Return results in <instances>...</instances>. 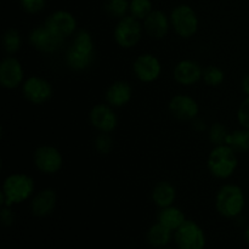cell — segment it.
Here are the masks:
<instances>
[{
  "label": "cell",
  "mask_w": 249,
  "mask_h": 249,
  "mask_svg": "<svg viewBox=\"0 0 249 249\" xmlns=\"http://www.w3.org/2000/svg\"><path fill=\"white\" fill-rule=\"evenodd\" d=\"M172 29L182 39H190L198 32L199 19L196 11L187 4H180L169 15Z\"/></svg>",
  "instance_id": "cell-5"
},
{
  "label": "cell",
  "mask_w": 249,
  "mask_h": 249,
  "mask_svg": "<svg viewBox=\"0 0 249 249\" xmlns=\"http://www.w3.org/2000/svg\"><path fill=\"white\" fill-rule=\"evenodd\" d=\"M24 82V68L21 61L7 55L0 62V84L4 89L15 90Z\"/></svg>",
  "instance_id": "cell-12"
},
{
  "label": "cell",
  "mask_w": 249,
  "mask_h": 249,
  "mask_svg": "<svg viewBox=\"0 0 249 249\" xmlns=\"http://www.w3.org/2000/svg\"><path fill=\"white\" fill-rule=\"evenodd\" d=\"M1 44L6 55L14 56L18 53L22 48V36L18 29L7 28L2 34Z\"/></svg>",
  "instance_id": "cell-24"
},
{
  "label": "cell",
  "mask_w": 249,
  "mask_h": 249,
  "mask_svg": "<svg viewBox=\"0 0 249 249\" xmlns=\"http://www.w3.org/2000/svg\"><path fill=\"white\" fill-rule=\"evenodd\" d=\"M130 0H106L105 2V11L111 17L121 19L128 16Z\"/></svg>",
  "instance_id": "cell-25"
},
{
  "label": "cell",
  "mask_w": 249,
  "mask_h": 249,
  "mask_svg": "<svg viewBox=\"0 0 249 249\" xmlns=\"http://www.w3.org/2000/svg\"><path fill=\"white\" fill-rule=\"evenodd\" d=\"M133 72L136 79L141 83H153L162 74V63L160 58L150 53H143L135 58Z\"/></svg>",
  "instance_id": "cell-11"
},
{
  "label": "cell",
  "mask_w": 249,
  "mask_h": 249,
  "mask_svg": "<svg viewBox=\"0 0 249 249\" xmlns=\"http://www.w3.org/2000/svg\"><path fill=\"white\" fill-rule=\"evenodd\" d=\"M151 198L160 209L173 206L177 199V189L172 182L160 181L152 189Z\"/></svg>",
  "instance_id": "cell-20"
},
{
  "label": "cell",
  "mask_w": 249,
  "mask_h": 249,
  "mask_svg": "<svg viewBox=\"0 0 249 249\" xmlns=\"http://www.w3.org/2000/svg\"><path fill=\"white\" fill-rule=\"evenodd\" d=\"M153 11L151 0H130L129 15L135 17L139 21H143Z\"/></svg>",
  "instance_id": "cell-27"
},
{
  "label": "cell",
  "mask_w": 249,
  "mask_h": 249,
  "mask_svg": "<svg viewBox=\"0 0 249 249\" xmlns=\"http://www.w3.org/2000/svg\"><path fill=\"white\" fill-rule=\"evenodd\" d=\"M237 122L241 128L248 129L249 130V96L241 102L237 109Z\"/></svg>",
  "instance_id": "cell-31"
},
{
  "label": "cell",
  "mask_w": 249,
  "mask_h": 249,
  "mask_svg": "<svg viewBox=\"0 0 249 249\" xmlns=\"http://www.w3.org/2000/svg\"><path fill=\"white\" fill-rule=\"evenodd\" d=\"M192 123H194V129H195V130L204 131L207 129L206 122L202 121V119H199L198 117H197L196 119H194V121H192Z\"/></svg>",
  "instance_id": "cell-33"
},
{
  "label": "cell",
  "mask_w": 249,
  "mask_h": 249,
  "mask_svg": "<svg viewBox=\"0 0 249 249\" xmlns=\"http://www.w3.org/2000/svg\"><path fill=\"white\" fill-rule=\"evenodd\" d=\"M57 206V192L46 187L36 192L31 201V212L36 218H46L51 215Z\"/></svg>",
  "instance_id": "cell-18"
},
{
  "label": "cell",
  "mask_w": 249,
  "mask_h": 249,
  "mask_svg": "<svg viewBox=\"0 0 249 249\" xmlns=\"http://www.w3.org/2000/svg\"><path fill=\"white\" fill-rule=\"evenodd\" d=\"M89 121L92 128L99 133L111 134L113 133L118 125V117H117L114 107L108 104L95 105L89 113Z\"/></svg>",
  "instance_id": "cell-14"
},
{
  "label": "cell",
  "mask_w": 249,
  "mask_h": 249,
  "mask_svg": "<svg viewBox=\"0 0 249 249\" xmlns=\"http://www.w3.org/2000/svg\"><path fill=\"white\" fill-rule=\"evenodd\" d=\"M143 31L150 38L160 40L165 38L172 28L170 17L162 10H153L142 21Z\"/></svg>",
  "instance_id": "cell-17"
},
{
  "label": "cell",
  "mask_w": 249,
  "mask_h": 249,
  "mask_svg": "<svg viewBox=\"0 0 249 249\" xmlns=\"http://www.w3.org/2000/svg\"><path fill=\"white\" fill-rule=\"evenodd\" d=\"M230 131L226 129V126L224 125L223 123H213L209 128L208 131V138L209 141L213 143V146H219L226 143V139H228V135Z\"/></svg>",
  "instance_id": "cell-28"
},
{
  "label": "cell",
  "mask_w": 249,
  "mask_h": 249,
  "mask_svg": "<svg viewBox=\"0 0 249 249\" xmlns=\"http://www.w3.org/2000/svg\"><path fill=\"white\" fill-rule=\"evenodd\" d=\"M28 41L36 50L43 53H56L63 45L66 40L53 33L45 24L34 27L28 34Z\"/></svg>",
  "instance_id": "cell-7"
},
{
  "label": "cell",
  "mask_w": 249,
  "mask_h": 249,
  "mask_svg": "<svg viewBox=\"0 0 249 249\" xmlns=\"http://www.w3.org/2000/svg\"><path fill=\"white\" fill-rule=\"evenodd\" d=\"M44 24L65 40L78 32L77 18L67 10H56L51 12Z\"/></svg>",
  "instance_id": "cell-13"
},
{
  "label": "cell",
  "mask_w": 249,
  "mask_h": 249,
  "mask_svg": "<svg viewBox=\"0 0 249 249\" xmlns=\"http://www.w3.org/2000/svg\"><path fill=\"white\" fill-rule=\"evenodd\" d=\"M133 97V88L125 80H116L106 90L105 99L109 106L121 108L128 105Z\"/></svg>",
  "instance_id": "cell-19"
},
{
  "label": "cell",
  "mask_w": 249,
  "mask_h": 249,
  "mask_svg": "<svg viewBox=\"0 0 249 249\" xmlns=\"http://www.w3.org/2000/svg\"><path fill=\"white\" fill-rule=\"evenodd\" d=\"M21 89L24 99L33 105L46 104L53 94L51 83L39 75H31L26 78Z\"/></svg>",
  "instance_id": "cell-10"
},
{
  "label": "cell",
  "mask_w": 249,
  "mask_h": 249,
  "mask_svg": "<svg viewBox=\"0 0 249 249\" xmlns=\"http://www.w3.org/2000/svg\"><path fill=\"white\" fill-rule=\"evenodd\" d=\"M23 11L29 15H36L43 11L46 6V0H19Z\"/></svg>",
  "instance_id": "cell-30"
},
{
  "label": "cell",
  "mask_w": 249,
  "mask_h": 249,
  "mask_svg": "<svg viewBox=\"0 0 249 249\" xmlns=\"http://www.w3.org/2000/svg\"><path fill=\"white\" fill-rule=\"evenodd\" d=\"M143 26L141 21L131 15L118 19L113 31V38L117 45L122 49H133L140 43L143 34Z\"/></svg>",
  "instance_id": "cell-6"
},
{
  "label": "cell",
  "mask_w": 249,
  "mask_h": 249,
  "mask_svg": "<svg viewBox=\"0 0 249 249\" xmlns=\"http://www.w3.org/2000/svg\"><path fill=\"white\" fill-rule=\"evenodd\" d=\"M146 237H147L148 243L152 247L163 248L167 247V245L172 240L173 231L157 221L148 229Z\"/></svg>",
  "instance_id": "cell-22"
},
{
  "label": "cell",
  "mask_w": 249,
  "mask_h": 249,
  "mask_svg": "<svg viewBox=\"0 0 249 249\" xmlns=\"http://www.w3.org/2000/svg\"><path fill=\"white\" fill-rule=\"evenodd\" d=\"M238 167L237 152L229 145L214 146L207 160V168L214 178L226 180L235 174Z\"/></svg>",
  "instance_id": "cell-3"
},
{
  "label": "cell",
  "mask_w": 249,
  "mask_h": 249,
  "mask_svg": "<svg viewBox=\"0 0 249 249\" xmlns=\"http://www.w3.org/2000/svg\"><path fill=\"white\" fill-rule=\"evenodd\" d=\"M203 77V67L195 60H181L173 70V78L182 87H191Z\"/></svg>",
  "instance_id": "cell-16"
},
{
  "label": "cell",
  "mask_w": 249,
  "mask_h": 249,
  "mask_svg": "<svg viewBox=\"0 0 249 249\" xmlns=\"http://www.w3.org/2000/svg\"><path fill=\"white\" fill-rule=\"evenodd\" d=\"M226 145L230 146L237 153H245L249 151V130L245 128L230 131L226 139Z\"/></svg>",
  "instance_id": "cell-23"
},
{
  "label": "cell",
  "mask_w": 249,
  "mask_h": 249,
  "mask_svg": "<svg viewBox=\"0 0 249 249\" xmlns=\"http://www.w3.org/2000/svg\"><path fill=\"white\" fill-rule=\"evenodd\" d=\"M36 184L32 177L24 173H12L5 178L0 192V204L12 207L33 197Z\"/></svg>",
  "instance_id": "cell-2"
},
{
  "label": "cell",
  "mask_w": 249,
  "mask_h": 249,
  "mask_svg": "<svg viewBox=\"0 0 249 249\" xmlns=\"http://www.w3.org/2000/svg\"><path fill=\"white\" fill-rule=\"evenodd\" d=\"M33 162L41 174L53 175L62 168L63 156L55 146L41 145L34 151Z\"/></svg>",
  "instance_id": "cell-8"
},
{
  "label": "cell",
  "mask_w": 249,
  "mask_h": 249,
  "mask_svg": "<svg viewBox=\"0 0 249 249\" xmlns=\"http://www.w3.org/2000/svg\"><path fill=\"white\" fill-rule=\"evenodd\" d=\"M175 243L179 249H204L206 233L203 229L194 220H186L174 235Z\"/></svg>",
  "instance_id": "cell-9"
},
{
  "label": "cell",
  "mask_w": 249,
  "mask_h": 249,
  "mask_svg": "<svg viewBox=\"0 0 249 249\" xmlns=\"http://www.w3.org/2000/svg\"><path fill=\"white\" fill-rule=\"evenodd\" d=\"M157 249H175V248H168V247H163V248H157ZM179 249V248H178Z\"/></svg>",
  "instance_id": "cell-36"
},
{
  "label": "cell",
  "mask_w": 249,
  "mask_h": 249,
  "mask_svg": "<svg viewBox=\"0 0 249 249\" xmlns=\"http://www.w3.org/2000/svg\"><path fill=\"white\" fill-rule=\"evenodd\" d=\"M246 207L245 192L238 185L226 184L218 190L215 196V208L221 216L233 219L241 215Z\"/></svg>",
  "instance_id": "cell-4"
},
{
  "label": "cell",
  "mask_w": 249,
  "mask_h": 249,
  "mask_svg": "<svg viewBox=\"0 0 249 249\" xmlns=\"http://www.w3.org/2000/svg\"><path fill=\"white\" fill-rule=\"evenodd\" d=\"M245 238L246 241L249 243V224L247 226H246V230H245Z\"/></svg>",
  "instance_id": "cell-35"
},
{
  "label": "cell",
  "mask_w": 249,
  "mask_h": 249,
  "mask_svg": "<svg viewBox=\"0 0 249 249\" xmlns=\"http://www.w3.org/2000/svg\"><path fill=\"white\" fill-rule=\"evenodd\" d=\"M186 220L187 219L185 216L184 212L179 207H175L174 204L165 207V208H160L157 215L158 223L164 225L165 228L172 230L173 232H175Z\"/></svg>",
  "instance_id": "cell-21"
},
{
  "label": "cell",
  "mask_w": 249,
  "mask_h": 249,
  "mask_svg": "<svg viewBox=\"0 0 249 249\" xmlns=\"http://www.w3.org/2000/svg\"><path fill=\"white\" fill-rule=\"evenodd\" d=\"M202 80L204 82V84L211 88L220 87L224 83V80H225V72L220 67H218V66H207L206 68H203Z\"/></svg>",
  "instance_id": "cell-26"
},
{
  "label": "cell",
  "mask_w": 249,
  "mask_h": 249,
  "mask_svg": "<svg viewBox=\"0 0 249 249\" xmlns=\"http://www.w3.org/2000/svg\"><path fill=\"white\" fill-rule=\"evenodd\" d=\"M241 85H242V90L246 94V96H249V73L243 77Z\"/></svg>",
  "instance_id": "cell-34"
},
{
  "label": "cell",
  "mask_w": 249,
  "mask_h": 249,
  "mask_svg": "<svg viewBox=\"0 0 249 249\" xmlns=\"http://www.w3.org/2000/svg\"><path fill=\"white\" fill-rule=\"evenodd\" d=\"M94 147L100 155H108L113 148V140L109 134L100 133L94 140Z\"/></svg>",
  "instance_id": "cell-29"
},
{
  "label": "cell",
  "mask_w": 249,
  "mask_h": 249,
  "mask_svg": "<svg viewBox=\"0 0 249 249\" xmlns=\"http://www.w3.org/2000/svg\"><path fill=\"white\" fill-rule=\"evenodd\" d=\"M95 60V41L87 29H78L65 53V62L68 68L83 72L91 67Z\"/></svg>",
  "instance_id": "cell-1"
},
{
  "label": "cell",
  "mask_w": 249,
  "mask_h": 249,
  "mask_svg": "<svg viewBox=\"0 0 249 249\" xmlns=\"http://www.w3.org/2000/svg\"><path fill=\"white\" fill-rule=\"evenodd\" d=\"M0 219H1V224L7 228L11 226L15 221V214L12 212L11 207L1 206V212H0Z\"/></svg>",
  "instance_id": "cell-32"
},
{
  "label": "cell",
  "mask_w": 249,
  "mask_h": 249,
  "mask_svg": "<svg viewBox=\"0 0 249 249\" xmlns=\"http://www.w3.org/2000/svg\"><path fill=\"white\" fill-rule=\"evenodd\" d=\"M170 114L178 121L192 122L199 114V105L195 97L186 94H178L168 104Z\"/></svg>",
  "instance_id": "cell-15"
}]
</instances>
